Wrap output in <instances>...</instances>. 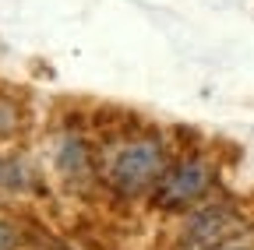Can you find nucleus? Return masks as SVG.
Here are the masks:
<instances>
[{
  "label": "nucleus",
  "mask_w": 254,
  "mask_h": 250,
  "mask_svg": "<svg viewBox=\"0 0 254 250\" xmlns=\"http://www.w3.org/2000/svg\"><path fill=\"white\" fill-rule=\"evenodd\" d=\"M222 250H247V247H222Z\"/></svg>",
  "instance_id": "obj_8"
},
{
  "label": "nucleus",
  "mask_w": 254,
  "mask_h": 250,
  "mask_svg": "<svg viewBox=\"0 0 254 250\" xmlns=\"http://www.w3.org/2000/svg\"><path fill=\"white\" fill-rule=\"evenodd\" d=\"M240 229H244V222H240L237 211L222 208V204H208L187 218L180 240L187 250H222V247H230V240Z\"/></svg>",
  "instance_id": "obj_3"
},
{
  "label": "nucleus",
  "mask_w": 254,
  "mask_h": 250,
  "mask_svg": "<svg viewBox=\"0 0 254 250\" xmlns=\"http://www.w3.org/2000/svg\"><path fill=\"white\" fill-rule=\"evenodd\" d=\"M166 148L155 138H134L117 145V151L106 162V183L124 198H138L145 191H155V183L166 173Z\"/></svg>",
  "instance_id": "obj_1"
},
{
  "label": "nucleus",
  "mask_w": 254,
  "mask_h": 250,
  "mask_svg": "<svg viewBox=\"0 0 254 250\" xmlns=\"http://www.w3.org/2000/svg\"><path fill=\"white\" fill-rule=\"evenodd\" d=\"M18 247H21V233L0 218V250H18Z\"/></svg>",
  "instance_id": "obj_7"
},
{
  "label": "nucleus",
  "mask_w": 254,
  "mask_h": 250,
  "mask_svg": "<svg viewBox=\"0 0 254 250\" xmlns=\"http://www.w3.org/2000/svg\"><path fill=\"white\" fill-rule=\"evenodd\" d=\"M53 166L67 183H85L92 176V151L78 134H60L53 148Z\"/></svg>",
  "instance_id": "obj_4"
},
{
  "label": "nucleus",
  "mask_w": 254,
  "mask_h": 250,
  "mask_svg": "<svg viewBox=\"0 0 254 250\" xmlns=\"http://www.w3.org/2000/svg\"><path fill=\"white\" fill-rule=\"evenodd\" d=\"M18 123H21L18 106H14L7 96H0V138H4V134H14V131H18Z\"/></svg>",
  "instance_id": "obj_6"
},
{
  "label": "nucleus",
  "mask_w": 254,
  "mask_h": 250,
  "mask_svg": "<svg viewBox=\"0 0 254 250\" xmlns=\"http://www.w3.org/2000/svg\"><path fill=\"white\" fill-rule=\"evenodd\" d=\"M212 180H215V169L205 159H180L155 183V204L166 208V211L190 208V204H198L208 194Z\"/></svg>",
  "instance_id": "obj_2"
},
{
  "label": "nucleus",
  "mask_w": 254,
  "mask_h": 250,
  "mask_svg": "<svg viewBox=\"0 0 254 250\" xmlns=\"http://www.w3.org/2000/svg\"><path fill=\"white\" fill-rule=\"evenodd\" d=\"M0 187L4 191H32L36 187V173L21 159H0Z\"/></svg>",
  "instance_id": "obj_5"
}]
</instances>
